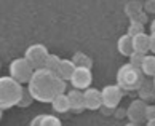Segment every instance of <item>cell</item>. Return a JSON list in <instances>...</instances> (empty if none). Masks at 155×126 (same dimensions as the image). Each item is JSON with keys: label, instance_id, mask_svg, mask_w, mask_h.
Here are the masks:
<instances>
[{"label": "cell", "instance_id": "30bf717a", "mask_svg": "<svg viewBox=\"0 0 155 126\" xmlns=\"http://www.w3.org/2000/svg\"><path fill=\"white\" fill-rule=\"evenodd\" d=\"M83 101H85V108L88 110H97L102 107V99H101V89L96 88H87L83 91Z\"/></svg>", "mask_w": 155, "mask_h": 126}, {"label": "cell", "instance_id": "6da1fadb", "mask_svg": "<svg viewBox=\"0 0 155 126\" xmlns=\"http://www.w3.org/2000/svg\"><path fill=\"white\" fill-rule=\"evenodd\" d=\"M27 89L32 94L34 101L51 102L58 94L66 93V82L58 73L48 69H35L27 83Z\"/></svg>", "mask_w": 155, "mask_h": 126}, {"label": "cell", "instance_id": "52a82bcc", "mask_svg": "<svg viewBox=\"0 0 155 126\" xmlns=\"http://www.w3.org/2000/svg\"><path fill=\"white\" fill-rule=\"evenodd\" d=\"M93 82V72L91 69L87 67H75L72 77H71V83L75 89H87L91 86Z\"/></svg>", "mask_w": 155, "mask_h": 126}, {"label": "cell", "instance_id": "836d02e7", "mask_svg": "<svg viewBox=\"0 0 155 126\" xmlns=\"http://www.w3.org/2000/svg\"><path fill=\"white\" fill-rule=\"evenodd\" d=\"M152 2H155V0H152Z\"/></svg>", "mask_w": 155, "mask_h": 126}, {"label": "cell", "instance_id": "d6986e66", "mask_svg": "<svg viewBox=\"0 0 155 126\" xmlns=\"http://www.w3.org/2000/svg\"><path fill=\"white\" fill-rule=\"evenodd\" d=\"M144 32V24L139 21H130V26H128V35L130 37H134L137 35V34H142Z\"/></svg>", "mask_w": 155, "mask_h": 126}, {"label": "cell", "instance_id": "277c9868", "mask_svg": "<svg viewBox=\"0 0 155 126\" xmlns=\"http://www.w3.org/2000/svg\"><path fill=\"white\" fill-rule=\"evenodd\" d=\"M34 70L35 69L32 67V64L26 58H16L10 62V77L15 78L16 82H19L21 85L29 83Z\"/></svg>", "mask_w": 155, "mask_h": 126}, {"label": "cell", "instance_id": "484cf974", "mask_svg": "<svg viewBox=\"0 0 155 126\" xmlns=\"http://www.w3.org/2000/svg\"><path fill=\"white\" fill-rule=\"evenodd\" d=\"M149 38H150V53L155 54V32H150Z\"/></svg>", "mask_w": 155, "mask_h": 126}, {"label": "cell", "instance_id": "e0dca14e", "mask_svg": "<svg viewBox=\"0 0 155 126\" xmlns=\"http://www.w3.org/2000/svg\"><path fill=\"white\" fill-rule=\"evenodd\" d=\"M72 62H74V64H75L77 67H87V69H91V67H93V59H91L88 54L82 53V51H77V53H74Z\"/></svg>", "mask_w": 155, "mask_h": 126}, {"label": "cell", "instance_id": "3957f363", "mask_svg": "<svg viewBox=\"0 0 155 126\" xmlns=\"http://www.w3.org/2000/svg\"><path fill=\"white\" fill-rule=\"evenodd\" d=\"M144 73L141 69L133 67L131 64H123L117 72V85L122 91H137L141 83L144 82Z\"/></svg>", "mask_w": 155, "mask_h": 126}, {"label": "cell", "instance_id": "4dcf8cb0", "mask_svg": "<svg viewBox=\"0 0 155 126\" xmlns=\"http://www.w3.org/2000/svg\"><path fill=\"white\" fill-rule=\"evenodd\" d=\"M3 110H2V108H0V120H2V117H3V113H2Z\"/></svg>", "mask_w": 155, "mask_h": 126}, {"label": "cell", "instance_id": "2e32d148", "mask_svg": "<svg viewBox=\"0 0 155 126\" xmlns=\"http://www.w3.org/2000/svg\"><path fill=\"white\" fill-rule=\"evenodd\" d=\"M141 72L146 77H155V54H146L141 66Z\"/></svg>", "mask_w": 155, "mask_h": 126}, {"label": "cell", "instance_id": "83f0119b", "mask_svg": "<svg viewBox=\"0 0 155 126\" xmlns=\"http://www.w3.org/2000/svg\"><path fill=\"white\" fill-rule=\"evenodd\" d=\"M146 126H155V118L153 120H149V121L146 123Z\"/></svg>", "mask_w": 155, "mask_h": 126}, {"label": "cell", "instance_id": "7402d4cb", "mask_svg": "<svg viewBox=\"0 0 155 126\" xmlns=\"http://www.w3.org/2000/svg\"><path fill=\"white\" fill-rule=\"evenodd\" d=\"M40 126H61V121L54 115H42V123Z\"/></svg>", "mask_w": 155, "mask_h": 126}, {"label": "cell", "instance_id": "9a60e30c", "mask_svg": "<svg viewBox=\"0 0 155 126\" xmlns=\"http://www.w3.org/2000/svg\"><path fill=\"white\" fill-rule=\"evenodd\" d=\"M117 48L120 51V54L130 56L131 53H133V38H131L128 34L122 35V37L118 38V42H117Z\"/></svg>", "mask_w": 155, "mask_h": 126}, {"label": "cell", "instance_id": "7a4b0ae2", "mask_svg": "<svg viewBox=\"0 0 155 126\" xmlns=\"http://www.w3.org/2000/svg\"><path fill=\"white\" fill-rule=\"evenodd\" d=\"M22 88L19 82H16L15 78L8 77H0V108L7 110L13 105H18L21 99Z\"/></svg>", "mask_w": 155, "mask_h": 126}, {"label": "cell", "instance_id": "8fae6325", "mask_svg": "<svg viewBox=\"0 0 155 126\" xmlns=\"http://www.w3.org/2000/svg\"><path fill=\"white\" fill-rule=\"evenodd\" d=\"M67 99L71 104V110L74 112H83L85 110V101H83V91L82 89H71L67 91Z\"/></svg>", "mask_w": 155, "mask_h": 126}, {"label": "cell", "instance_id": "9c48e42d", "mask_svg": "<svg viewBox=\"0 0 155 126\" xmlns=\"http://www.w3.org/2000/svg\"><path fill=\"white\" fill-rule=\"evenodd\" d=\"M125 13L130 18V21H139L142 24H146V21H147V13L142 8V3L136 2V0L128 2L125 5Z\"/></svg>", "mask_w": 155, "mask_h": 126}, {"label": "cell", "instance_id": "1f68e13d", "mask_svg": "<svg viewBox=\"0 0 155 126\" xmlns=\"http://www.w3.org/2000/svg\"><path fill=\"white\" fill-rule=\"evenodd\" d=\"M152 83H153V88H155V77H153V82Z\"/></svg>", "mask_w": 155, "mask_h": 126}, {"label": "cell", "instance_id": "f1b7e54d", "mask_svg": "<svg viewBox=\"0 0 155 126\" xmlns=\"http://www.w3.org/2000/svg\"><path fill=\"white\" fill-rule=\"evenodd\" d=\"M150 32H155V19L150 22Z\"/></svg>", "mask_w": 155, "mask_h": 126}, {"label": "cell", "instance_id": "d6a6232c", "mask_svg": "<svg viewBox=\"0 0 155 126\" xmlns=\"http://www.w3.org/2000/svg\"><path fill=\"white\" fill-rule=\"evenodd\" d=\"M141 126H146V124H141Z\"/></svg>", "mask_w": 155, "mask_h": 126}, {"label": "cell", "instance_id": "cb8c5ba5", "mask_svg": "<svg viewBox=\"0 0 155 126\" xmlns=\"http://www.w3.org/2000/svg\"><path fill=\"white\" fill-rule=\"evenodd\" d=\"M153 118H155V105H149L147 104V108H146V121L153 120Z\"/></svg>", "mask_w": 155, "mask_h": 126}, {"label": "cell", "instance_id": "44dd1931", "mask_svg": "<svg viewBox=\"0 0 155 126\" xmlns=\"http://www.w3.org/2000/svg\"><path fill=\"white\" fill-rule=\"evenodd\" d=\"M130 64L133 66V67H137V69H141V66H142V61H144V58H146V54L144 53H137V51H133L130 56Z\"/></svg>", "mask_w": 155, "mask_h": 126}, {"label": "cell", "instance_id": "f546056e", "mask_svg": "<svg viewBox=\"0 0 155 126\" xmlns=\"http://www.w3.org/2000/svg\"><path fill=\"white\" fill-rule=\"evenodd\" d=\"M125 126H141V124H137V123H131V121H128Z\"/></svg>", "mask_w": 155, "mask_h": 126}, {"label": "cell", "instance_id": "4fadbf2b", "mask_svg": "<svg viewBox=\"0 0 155 126\" xmlns=\"http://www.w3.org/2000/svg\"><path fill=\"white\" fill-rule=\"evenodd\" d=\"M75 67L77 66L72 62V59H61L58 69H56V73L66 82V80H71L74 70H75Z\"/></svg>", "mask_w": 155, "mask_h": 126}, {"label": "cell", "instance_id": "ac0fdd59", "mask_svg": "<svg viewBox=\"0 0 155 126\" xmlns=\"http://www.w3.org/2000/svg\"><path fill=\"white\" fill-rule=\"evenodd\" d=\"M137 93H139V96H141V99L142 101H147V99H150V97L155 94V88H153V83H150L147 86V85L142 82L141 83V86L137 88Z\"/></svg>", "mask_w": 155, "mask_h": 126}, {"label": "cell", "instance_id": "603a6c76", "mask_svg": "<svg viewBox=\"0 0 155 126\" xmlns=\"http://www.w3.org/2000/svg\"><path fill=\"white\" fill-rule=\"evenodd\" d=\"M32 101H34V97L29 93V89H22V94H21V99L18 102V105L19 107H29L32 104Z\"/></svg>", "mask_w": 155, "mask_h": 126}, {"label": "cell", "instance_id": "8992f818", "mask_svg": "<svg viewBox=\"0 0 155 126\" xmlns=\"http://www.w3.org/2000/svg\"><path fill=\"white\" fill-rule=\"evenodd\" d=\"M48 54H50V51L47 50L45 45L35 43V45H31V47L26 50L24 58L31 62L34 69H42L45 66V61H47Z\"/></svg>", "mask_w": 155, "mask_h": 126}, {"label": "cell", "instance_id": "ba28073f", "mask_svg": "<svg viewBox=\"0 0 155 126\" xmlns=\"http://www.w3.org/2000/svg\"><path fill=\"white\" fill-rule=\"evenodd\" d=\"M146 108H147L146 101H142V99L131 101L128 108H126V118H128L131 123L141 124L142 121H146Z\"/></svg>", "mask_w": 155, "mask_h": 126}, {"label": "cell", "instance_id": "5b68a950", "mask_svg": "<svg viewBox=\"0 0 155 126\" xmlns=\"http://www.w3.org/2000/svg\"><path fill=\"white\" fill-rule=\"evenodd\" d=\"M123 91L118 85H107L101 89V99H102V107L107 108H117L118 104L122 102Z\"/></svg>", "mask_w": 155, "mask_h": 126}, {"label": "cell", "instance_id": "5bb4252c", "mask_svg": "<svg viewBox=\"0 0 155 126\" xmlns=\"http://www.w3.org/2000/svg\"><path fill=\"white\" fill-rule=\"evenodd\" d=\"M53 105V110L58 112V113H66L71 110V104H69V99H67V94L62 93V94H58L53 101L50 102Z\"/></svg>", "mask_w": 155, "mask_h": 126}, {"label": "cell", "instance_id": "7c38bea8", "mask_svg": "<svg viewBox=\"0 0 155 126\" xmlns=\"http://www.w3.org/2000/svg\"><path fill=\"white\" fill-rule=\"evenodd\" d=\"M133 38V51H137V53H147L150 51V38L146 32L142 34H137V35L131 37Z\"/></svg>", "mask_w": 155, "mask_h": 126}, {"label": "cell", "instance_id": "d4e9b609", "mask_svg": "<svg viewBox=\"0 0 155 126\" xmlns=\"http://www.w3.org/2000/svg\"><path fill=\"white\" fill-rule=\"evenodd\" d=\"M142 8H144L146 13H155V2H152V0H147Z\"/></svg>", "mask_w": 155, "mask_h": 126}, {"label": "cell", "instance_id": "4316f807", "mask_svg": "<svg viewBox=\"0 0 155 126\" xmlns=\"http://www.w3.org/2000/svg\"><path fill=\"white\" fill-rule=\"evenodd\" d=\"M40 123H42V115H37V117L31 121V126H40Z\"/></svg>", "mask_w": 155, "mask_h": 126}, {"label": "cell", "instance_id": "ffe728a7", "mask_svg": "<svg viewBox=\"0 0 155 126\" xmlns=\"http://www.w3.org/2000/svg\"><path fill=\"white\" fill-rule=\"evenodd\" d=\"M59 61H61V58L59 56H56V54H48V58H47V61H45V69H48V70H53V72H56V69H58V66H59Z\"/></svg>", "mask_w": 155, "mask_h": 126}]
</instances>
